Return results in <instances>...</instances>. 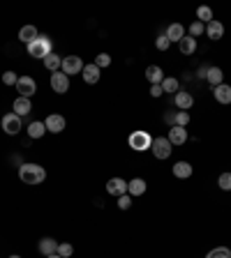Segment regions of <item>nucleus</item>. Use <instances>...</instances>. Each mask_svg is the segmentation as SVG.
Returning a JSON list of instances; mask_svg holds the SVG:
<instances>
[{
  "instance_id": "obj_1",
  "label": "nucleus",
  "mask_w": 231,
  "mask_h": 258,
  "mask_svg": "<svg viewBox=\"0 0 231 258\" xmlns=\"http://www.w3.org/2000/svg\"><path fill=\"white\" fill-rule=\"evenodd\" d=\"M19 180L23 184H30V187L42 184L46 180V168L39 166V164H32V161H26L19 166Z\"/></svg>"
},
{
  "instance_id": "obj_2",
  "label": "nucleus",
  "mask_w": 231,
  "mask_h": 258,
  "mask_svg": "<svg viewBox=\"0 0 231 258\" xmlns=\"http://www.w3.org/2000/svg\"><path fill=\"white\" fill-rule=\"evenodd\" d=\"M26 51H28V55L35 58V60H44L49 53H54V44H51V39L46 37V35H39L32 44L26 46Z\"/></svg>"
},
{
  "instance_id": "obj_3",
  "label": "nucleus",
  "mask_w": 231,
  "mask_h": 258,
  "mask_svg": "<svg viewBox=\"0 0 231 258\" xmlns=\"http://www.w3.org/2000/svg\"><path fill=\"white\" fill-rule=\"evenodd\" d=\"M127 145H130L134 152H146L150 150V145H153V136L148 134L146 129H134L127 138Z\"/></svg>"
},
{
  "instance_id": "obj_4",
  "label": "nucleus",
  "mask_w": 231,
  "mask_h": 258,
  "mask_svg": "<svg viewBox=\"0 0 231 258\" xmlns=\"http://www.w3.org/2000/svg\"><path fill=\"white\" fill-rule=\"evenodd\" d=\"M150 150H153V157L155 159H169L171 157V152H173V145H171V141L167 136H157L153 138V145H150Z\"/></svg>"
},
{
  "instance_id": "obj_5",
  "label": "nucleus",
  "mask_w": 231,
  "mask_h": 258,
  "mask_svg": "<svg viewBox=\"0 0 231 258\" xmlns=\"http://www.w3.org/2000/svg\"><path fill=\"white\" fill-rule=\"evenodd\" d=\"M16 92H19V97H28L30 99L35 92H37V81L32 78V76H28V74H23V76H19V81H16Z\"/></svg>"
},
{
  "instance_id": "obj_6",
  "label": "nucleus",
  "mask_w": 231,
  "mask_h": 258,
  "mask_svg": "<svg viewBox=\"0 0 231 258\" xmlns=\"http://www.w3.org/2000/svg\"><path fill=\"white\" fill-rule=\"evenodd\" d=\"M60 72L67 76H77L84 72V60L81 55H65L62 58V65H60Z\"/></svg>"
},
{
  "instance_id": "obj_7",
  "label": "nucleus",
  "mask_w": 231,
  "mask_h": 258,
  "mask_svg": "<svg viewBox=\"0 0 231 258\" xmlns=\"http://www.w3.org/2000/svg\"><path fill=\"white\" fill-rule=\"evenodd\" d=\"M0 127H2V131H5L7 136H16V134L21 131L23 122L16 113H5L2 115V120H0Z\"/></svg>"
},
{
  "instance_id": "obj_8",
  "label": "nucleus",
  "mask_w": 231,
  "mask_h": 258,
  "mask_svg": "<svg viewBox=\"0 0 231 258\" xmlns=\"http://www.w3.org/2000/svg\"><path fill=\"white\" fill-rule=\"evenodd\" d=\"M49 83H51V90L58 92V95H65L69 90V76L62 74V72H54L51 78H49Z\"/></svg>"
},
{
  "instance_id": "obj_9",
  "label": "nucleus",
  "mask_w": 231,
  "mask_h": 258,
  "mask_svg": "<svg viewBox=\"0 0 231 258\" xmlns=\"http://www.w3.org/2000/svg\"><path fill=\"white\" fill-rule=\"evenodd\" d=\"M44 125H46V131H51V134H60L62 129L67 127V120H65L60 113H49L46 115V120H44Z\"/></svg>"
},
{
  "instance_id": "obj_10",
  "label": "nucleus",
  "mask_w": 231,
  "mask_h": 258,
  "mask_svg": "<svg viewBox=\"0 0 231 258\" xmlns=\"http://www.w3.org/2000/svg\"><path fill=\"white\" fill-rule=\"evenodd\" d=\"M173 104H176L178 111H187L190 113V108L194 106V97H192V92H187V90H180L173 95Z\"/></svg>"
},
{
  "instance_id": "obj_11",
  "label": "nucleus",
  "mask_w": 231,
  "mask_h": 258,
  "mask_svg": "<svg viewBox=\"0 0 231 258\" xmlns=\"http://www.w3.org/2000/svg\"><path fill=\"white\" fill-rule=\"evenodd\" d=\"M107 194H111V196H123V194H127V180H123V178H111L107 182Z\"/></svg>"
},
{
  "instance_id": "obj_12",
  "label": "nucleus",
  "mask_w": 231,
  "mask_h": 258,
  "mask_svg": "<svg viewBox=\"0 0 231 258\" xmlns=\"http://www.w3.org/2000/svg\"><path fill=\"white\" fill-rule=\"evenodd\" d=\"M81 76H84V81L88 85H95L97 81H100L102 76V69L95 65V62H88V65H84V72H81Z\"/></svg>"
},
{
  "instance_id": "obj_13",
  "label": "nucleus",
  "mask_w": 231,
  "mask_h": 258,
  "mask_svg": "<svg viewBox=\"0 0 231 258\" xmlns=\"http://www.w3.org/2000/svg\"><path fill=\"white\" fill-rule=\"evenodd\" d=\"M171 173H173V178H178V180H187V178H192L194 166L190 161H176L173 168H171Z\"/></svg>"
},
{
  "instance_id": "obj_14",
  "label": "nucleus",
  "mask_w": 231,
  "mask_h": 258,
  "mask_svg": "<svg viewBox=\"0 0 231 258\" xmlns=\"http://www.w3.org/2000/svg\"><path fill=\"white\" fill-rule=\"evenodd\" d=\"M12 113H16L19 118H23V115H30L32 113V102L28 97H16L14 104H12Z\"/></svg>"
},
{
  "instance_id": "obj_15",
  "label": "nucleus",
  "mask_w": 231,
  "mask_h": 258,
  "mask_svg": "<svg viewBox=\"0 0 231 258\" xmlns=\"http://www.w3.org/2000/svg\"><path fill=\"white\" fill-rule=\"evenodd\" d=\"M203 35H208V39H213V42L222 39L224 37V23L213 19L210 23H206V32H203Z\"/></svg>"
},
{
  "instance_id": "obj_16",
  "label": "nucleus",
  "mask_w": 231,
  "mask_h": 258,
  "mask_svg": "<svg viewBox=\"0 0 231 258\" xmlns=\"http://www.w3.org/2000/svg\"><path fill=\"white\" fill-rule=\"evenodd\" d=\"M167 138L171 141V145H183L187 143V127H169V134H167Z\"/></svg>"
},
{
  "instance_id": "obj_17",
  "label": "nucleus",
  "mask_w": 231,
  "mask_h": 258,
  "mask_svg": "<svg viewBox=\"0 0 231 258\" xmlns=\"http://www.w3.org/2000/svg\"><path fill=\"white\" fill-rule=\"evenodd\" d=\"M146 189H148V184H146L144 178H132L130 182H127V194H130L132 198H134V196H144Z\"/></svg>"
},
{
  "instance_id": "obj_18",
  "label": "nucleus",
  "mask_w": 231,
  "mask_h": 258,
  "mask_svg": "<svg viewBox=\"0 0 231 258\" xmlns=\"http://www.w3.org/2000/svg\"><path fill=\"white\" fill-rule=\"evenodd\" d=\"M213 97H215L217 104H231V85L222 83V85H217V88H213Z\"/></svg>"
},
{
  "instance_id": "obj_19",
  "label": "nucleus",
  "mask_w": 231,
  "mask_h": 258,
  "mask_svg": "<svg viewBox=\"0 0 231 258\" xmlns=\"http://www.w3.org/2000/svg\"><path fill=\"white\" fill-rule=\"evenodd\" d=\"M164 35H167V37H169V42L171 44H173V42H180V39L185 37V35H187V32H185V26L183 23H171L169 28H167V32H164Z\"/></svg>"
},
{
  "instance_id": "obj_20",
  "label": "nucleus",
  "mask_w": 231,
  "mask_h": 258,
  "mask_svg": "<svg viewBox=\"0 0 231 258\" xmlns=\"http://www.w3.org/2000/svg\"><path fill=\"white\" fill-rule=\"evenodd\" d=\"M206 81L213 88H217V85H222L224 83V72L217 65H213V67H208V72H206Z\"/></svg>"
},
{
  "instance_id": "obj_21",
  "label": "nucleus",
  "mask_w": 231,
  "mask_h": 258,
  "mask_svg": "<svg viewBox=\"0 0 231 258\" xmlns=\"http://www.w3.org/2000/svg\"><path fill=\"white\" fill-rule=\"evenodd\" d=\"M146 78L150 85H160L162 81H164V72H162L160 65H150V67H146Z\"/></svg>"
},
{
  "instance_id": "obj_22",
  "label": "nucleus",
  "mask_w": 231,
  "mask_h": 258,
  "mask_svg": "<svg viewBox=\"0 0 231 258\" xmlns=\"http://www.w3.org/2000/svg\"><path fill=\"white\" fill-rule=\"evenodd\" d=\"M39 254H44V256H54L56 251H58V242H56L54 237H42L37 244Z\"/></svg>"
},
{
  "instance_id": "obj_23",
  "label": "nucleus",
  "mask_w": 231,
  "mask_h": 258,
  "mask_svg": "<svg viewBox=\"0 0 231 258\" xmlns=\"http://www.w3.org/2000/svg\"><path fill=\"white\" fill-rule=\"evenodd\" d=\"M37 37H39V32H37V28H35V26H23L21 30H19V39H21L26 46L32 44Z\"/></svg>"
},
{
  "instance_id": "obj_24",
  "label": "nucleus",
  "mask_w": 231,
  "mask_h": 258,
  "mask_svg": "<svg viewBox=\"0 0 231 258\" xmlns=\"http://www.w3.org/2000/svg\"><path fill=\"white\" fill-rule=\"evenodd\" d=\"M178 51L183 55H192L194 51H197V39L190 37V35H185V37L178 42Z\"/></svg>"
},
{
  "instance_id": "obj_25",
  "label": "nucleus",
  "mask_w": 231,
  "mask_h": 258,
  "mask_svg": "<svg viewBox=\"0 0 231 258\" xmlns=\"http://www.w3.org/2000/svg\"><path fill=\"white\" fill-rule=\"evenodd\" d=\"M42 65H44V67L49 69L51 74H54V72H60V65H62L60 53H49L44 60H42Z\"/></svg>"
},
{
  "instance_id": "obj_26",
  "label": "nucleus",
  "mask_w": 231,
  "mask_h": 258,
  "mask_svg": "<svg viewBox=\"0 0 231 258\" xmlns=\"http://www.w3.org/2000/svg\"><path fill=\"white\" fill-rule=\"evenodd\" d=\"M26 131H28V136H30V138H42L46 134V125L42 120H32Z\"/></svg>"
},
{
  "instance_id": "obj_27",
  "label": "nucleus",
  "mask_w": 231,
  "mask_h": 258,
  "mask_svg": "<svg viewBox=\"0 0 231 258\" xmlns=\"http://www.w3.org/2000/svg\"><path fill=\"white\" fill-rule=\"evenodd\" d=\"M162 90L164 92H173V95H176V92H180V81H178L176 76H164V81H162Z\"/></svg>"
},
{
  "instance_id": "obj_28",
  "label": "nucleus",
  "mask_w": 231,
  "mask_h": 258,
  "mask_svg": "<svg viewBox=\"0 0 231 258\" xmlns=\"http://www.w3.org/2000/svg\"><path fill=\"white\" fill-rule=\"evenodd\" d=\"M197 21H201L203 26L206 23L213 21V9L208 7V5H201V7H197Z\"/></svg>"
},
{
  "instance_id": "obj_29",
  "label": "nucleus",
  "mask_w": 231,
  "mask_h": 258,
  "mask_svg": "<svg viewBox=\"0 0 231 258\" xmlns=\"http://www.w3.org/2000/svg\"><path fill=\"white\" fill-rule=\"evenodd\" d=\"M206 258H231V249L229 247H215L206 254Z\"/></svg>"
},
{
  "instance_id": "obj_30",
  "label": "nucleus",
  "mask_w": 231,
  "mask_h": 258,
  "mask_svg": "<svg viewBox=\"0 0 231 258\" xmlns=\"http://www.w3.org/2000/svg\"><path fill=\"white\" fill-rule=\"evenodd\" d=\"M203 32H206V26H203L201 21H192V23H190V32H187L190 37L197 39V37H201Z\"/></svg>"
},
{
  "instance_id": "obj_31",
  "label": "nucleus",
  "mask_w": 231,
  "mask_h": 258,
  "mask_svg": "<svg viewBox=\"0 0 231 258\" xmlns=\"http://www.w3.org/2000/svg\"><path fill=\"white\" fill-rule=\"evenodd\" d=\"M173 125H176V127H187V125H190V113H187V111H176Z\"/></svg>"
},
{
  "instance_id": "obj_32",
  "label": "nucleus",
  "mask_w": 231,
  "mask_h": 258,
  "mask_svg": "<svg viewBox=\"0 0 231 258\" xmlns=\"http://www.w3.org/2000/svg\"><path fill=\"white\" fill-rule=\"evenodd\" d=\"M217 187H220L222 191H231V173H229V171L217 178Z\"/></svg>"
},
{
  "instance_id": "obj_33",
  "label": "nucleus",
  "mask_w": 231,
  "mask_h": 258,
  "mask_svg": "<svg viewBox=\"0 0 231 258\" xmlns=\"http://www.w3.org/2000/svg\"><path fill=\"white\" fill-rule=\"evenodd\" d=\"M56 254H58L60 258H69L72 254H74V247H72L69 242H60V244H58V251H56Z\"/></svg>"
},
{
  "instance_id": "obj_34",
  "label": "nucleus",
  "mask_w": 231,
  "mask_h": 258,
  "mask_svg": "<svg viewBox=\"0 0 231 258\" xmlns=\"http://www.w3.org/2000/svg\"><path fill=\"white\" fill-rule=\"evenodd\" d=\"M169 46H171V42H169V37H167L164 32L157 35V39H155V49H157V51H167Z\"/></svg>"
},
{
  "instance_id": "obj_35",
  "label": "nucleus",
  "mask_w": 231,
  "mask_h": 258,
  "mask_svg": "<svg viewBox=\"0 0 231 258\" xmlns=\"http://www.w3.org/2000/svg\"><path fill=\"white\" fill-rule=\"evenodd\" d=\"M92 62H95L100 69H104V67H109V65H111V55H109V53H97Z\"/></svg>"
},
{
  "instance_id": "obj_36",
  "label": "nucleus",
  "mask_w": 231,
  "mask_h": 258,
  "mask_svg": "<svg viewBox=\"0 0 231 258\" xmlns=\"http://www.w3.org/2000/svg\"><path fill=\"white\" fill-rule=\"evenodd\" d=\"M16 81H19V74L12 72V69H7V72L2 74V83L5 85H16Z\"/></svg>"
},
{
  "instance_id": "obj_37",
  "label": "nucleus",
  "mask_w": 231,
  "mask_h": 258,
  "mask_svg": "<svg viewBox=\"0 0 231 258\" xmlns=\"http://www.w3.org/2000/svg\"><path fill=\"white\" fill-rule=\"evenodd\" d=\"M118 207H120V210H130V207H132V196H130V194L118 196Z\"/></svg>"
},
{
  "instance_id": "obj_38",
  "label": "nucleus",
  "mask_w": 231,
  "mask_h": 258,
  "mask_svg": "<svg viewBox=\"0 0 231 258\" xmlns=\"http://www.w3.org/2000/svg\"><path fill=\"white\" fill-rule=\"evenodd\" d=\"M164 95V90H162V85H150V97H162Z\"/></svg>"
},
{
  "instance_id": "obj_39",
  "label": "nucleus",
  "mask_w": 231,
  "mask_h": 258,
  "mask_svg": "<svg viewBox=\"0 0 231 258\" xmlns=\"http://www.w3.org/2000/svg\"><path fill=\"white\" fill-rule=\"evenodd\" d=\"M173 118H176V113H164V122H167L169 127H173Z\"/></svg>"
},
{
  "instance_id": "obj_40",
  "label": "nucleus",
  "mask_w": 231,
  "mask_h": 258,
  "mask_svg": "<svg viewBox=\"0 0 231 258\" xmlns=\"http://www.w3.org/2000/svg\"><path fill=\"white\" fill-rule=\"evenodd\" d=\"M9 258H21V256H19V254H12V256H9Z\"/></svg>"
},
{
  "instance_id": "obj_41",
  "label": "nucleus",
  "mask_w": 231,
  "mask_h": 258,
  "mask_svg": "<svg viewBox=\"0 0 231 258\" xmlns=\"http://www.w3.org/2000/svg\"><path fill=\"white\" fill-rule=\"evenodd\" d=\"M46 258H60V256H58V254H54V256H46Z\"/></svg>"
}]
</instances>
